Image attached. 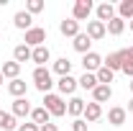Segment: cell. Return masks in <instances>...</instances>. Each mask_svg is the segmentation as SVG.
<instances>
[{"mask_svg":"<svg viewBox=\"0 0 133 131\" xmlns=\"http://www.w3.org/2000/svg\"><path fill=\"white\" fill-rule=\"evenodd\" d=\"M105 28H108V33H110V36H120V33L125 31V21L115 16L113 21H108V23H105Z\"/></svg>","mask_w":133,"mask_h":131,"instance_id":"cell-22","label":"cell"},{"mask_svg":"<svg viewBox=\"0 0 133 131\" xmlns=\"http://www.w3.org/2000/svg\"><path fill=\"white\" fill-rule=\"evenodd\" d=\"M123 59H125V62H133V46L123 49Z\"/></svg>","mask_w":133,"mask_h":131,"instance_id":"cell-32","label":"cell"},{"mask_svg":"<svg viewBox=\"0 0 133 131\" xmlns=\"http://www.w3.org/2000/svg\"><path fill=\"white\" fill-rule=\"evenodd\" d=\"M8 93H10L13 98H23V95L28 93V85H26V80H21V77L10 80V82H8Z\"/></svg>","mask_w":133,"mask_h":131,"instance_id":"cell-13","label":"cell"},{"mask_svg":"<svg viewBox=\"0 0 133 131\" xmlns=\"http://www.w3.org/2000/svg\"><path fill=\"white\" fill-rule=\"evenodd\" d=\"M102 62H105V59L100 57L97 51H90V54H84V57H82V67H84V72H92V75H95L100 67H102Z\"/></svg>","mask_w":133,"mask_h":131,"instance_id":"cell-5","label":"cell"},{"mask_svg":"<svg viewBox=\"0 0 133 131\" xmlns=\"http://www.w3.org/2000/svg\"><path fill=\"white\" fill-rule=\"evenodd\" d=\"M125 116H128V111L120 108V105H115V108L108 111V123H110V126H123V123H125Z\"/></svg>","mask_w":133,"mask_h":131,"instance_id":"cell-10","label":"cell"},{"mask_svg":"<svg viewBox=\"0 0 133 131\" xmlns=\"http://www.w3.org/2000/svg\"><path fill=\"white\" fill-rule=\"evenodd\" d=\"M31 46H26V44H18L16 49H13V62L18 64H23V62H31Z\"/></svg>","mask_w":133,"mask_h":131,"instance_id":"cell-18","label":"cell"},{"mask_svg":"<svg viewBox=\"0 0 133 131\" xmlns=\"http://www.w3.org/2000/svg\"><path fill=\"white\" fill-rule=\"evenodd\" d=\"M54 72H56L59 77H66V75L72 72V62H69L66 57H62V59H56V62H54Z\"/></svg>","mask_w":133,"mask_h":131,"instance_id":"cell-25","label":"cell"},{"mask_svg":"<svg viewBox=\"0 0 133 131\" xmlns=\"http://www.w3.org/2000/svg\"><path fill=\"white\" fill-rule=\"evenodd\" d=\"M77 82H79V87H82V90H95V87H97V77H95L92 72H84Z\"/></svg>","mask_w":133,"mask_h":131,"instance_id":"cell-28","label":"cell"},{"mask_svg":"<svg viewBox=\"0 0 133 131\" xmlns=\"http://www.w3.org/2000/svg\"><path fill=\"white\" fill-rule=\"evenodd\" d=\"M31 103H28V98H16L13 100V108H10V113L16 116V118H26V116H31Z\"/></svg>","mask_w":133,"mask_h":131,"instance_id":"cell-6","label":"cell"},{"mask_svg":"<svg viewBox=\"0 0 133 131\" xmlns=\"http://www.w3.org/2000/svg\"><path fill=\"white\" fill-rule=\"evenodd\" d=\"M72 131H87V121L84 118H74L72 121Z\"/></svg>","mask_w":133,"mask_h":131,"instance_id":"cell-30","label":"cell"},{"mask_svg":"<svg viewBox=\"0 0 133 131\" xmlns=\"http://www.w3.org/2000/svg\"><path fill=\"white\" fill-rule=\"evenodd\" d=\"M38 131H59V129H56V123H51V121H49V123L38 126Z\"/></svg>","mask_w":133,"mask_h":131,"instance_id":"cell-33","label":"cell"},{"mask_svg":"<svg viewBox=\"0 0 133 131\" xmlns=\"http://www.w3.org/2000/svg\"><path fill=\"white\" fill-rule=\"evenodd\" d=\"M108 33V28H105V23H100V21H87V36L92 39V41H97V39H102Z\"/></svg>","mask_w":133,"mask_h":131,"instance_id":"cell-14","label":"cell"},{"mask_svg":"<svg viewBox=\"0 0 133 131\" xmlns=\"http://www.w3.org/2000/svg\"><path fill=\"white\" fill-rule=\"evenodd\" d=\"M128 28H131V31H133V18H131V23H128Z\"/></svg>","mask_w":133,"mask_h":131,"instance_id":"cell-36","label":"cell"},{"mask_svg":"<svg viewBox=\"0 0 133 131\" xmlns=\"http://www.w3.org/2000/svg\"><path fill=\"white\" fill-rule=\"evenodd\" d=\"M66 113L74 116V118H79V116L84 113V100L82 98H72L69 103H66Z\"/></svg>","mask_w":133,"mask_h":131,"instance_id":"cell-21","label":"cell"},{"mask_svg":"<svg viewBox=\"0 0 133 131\" xmlns=\"http://www.w3.org/2000/svg\"><path fill=\"white\" fill-rule=\"evenodd\" d=\"M0 72H3L5 80H16L18 75H21V64H18V62H3Z\"/></svg>","mask_w":133,"mask_h":131,"instance_id":"cell-20","label":"cell"},{"mask_svg":"<svg viewBox=\"0 0 133 131\" xmlns=\"http://www.w3.org/2000/svg\"><path fill=\"white\" fill-rule=\"evenodd\" d=\"M26 10H28V13H41V10H44V0H28V3H26Z\"/></svg>","mask_w":133,"mask_h":131,"instance_id":"cell-29","label":"cell"},{"mask_svg":"<svg viewBox=\"0 0 133 131\" xmlns=\"http://www.w3.org/2000/svg\"><path fill=\"white\" fill-rule=\"evenodd\" d=\"M100 116H102V105L100 103H84V113H82V118L87 121V123H92V121H97Z\"/></svg>","mask_w":133,"mask_h":131,"instance_id":"cell-9","label":"cell"},{"mask_svg":"<svg viewBox=\"0 0 133 131\" xmlns=\"http://www.w3.org/2000/svg\"><path fill=\"white\" fill-rule=\"evenodd\" d=\"M44 108L49 111V116H56V118L66 116V103L62 100V95H54V93L44 95Z\"/></svg>","mask_w":133,"mask_h":131,"instance_id":"cell-1","label":"cell"},{"mask_svg":"<svg viewBox=\"0 0 133 131\" xmlns=\"http://www.w3.org/2000/svg\"><path fill=\"white\" fill-rule=\"evenodd\" d=\"M3 82H5V77H3V72H0V85H3Z\"/></svg>","mask_w":133,"mask_h":131,"instance_id":"cell-35","label":"cell"},{"mask_svg":"<svg viewBox=\"0 0 133 131\" xmlns=\"http://www.w3.org/2000/svg\"><path fill=\"white\" fill-rule=\"evenodd\" d=\"M110 98H113V87H110V85H97V87L92 90V100H95V103H108Z\"/></svg>","mask_w":133,"mask_h":131,"instance_id":"cell-16","label":"cell"},{"mask_svg":"<svg viewBox=\"0 0 133 131\" xmlns=\"http://www.w3.org/2000/svg\"><path fill=\"white\" fill-rule=\"evenodd\" d=\"M72 46H74V51H79V54H90V46H92V39L87 36V33H77L74 36V41H72Z\"/></svg>","mask_w":133,"mask_h":131,"instance_id":"cell-8","label":"cell"},{"mask_svg":"<svg viewBox=\"0 0 133 131\" xmlns=\"http://www.w3.org/2000/svg\"><path fill=\"white\" fill-rule=\"evenodd\" d=\"M59 31L64 33V36H72V39H74V36L79 33V23H77L74 18H64V21L59 23Z\"/></svg>","mask_w":133,"mask_h":131,"instance_id":"cell-17","label":"cell"},{"mask_svg":"<svg viewBox=\"0 0 133 131\" xmlns=\"http://www.w3.org/2000/svg\"><path fill=\"white\" fill-rule=\"evenodd\" d=\"M102 64L108 67L110 72H118V69L123 67V49H120V51H113V54H108V59H105Z\"/></svg>","mask_w":133,"mask_h":131,"instance_id":"cell-19","label":"cell"},{"mask_svg":"<svg viewBox=\"0 0 133 131\" xmlns=\"http://www.w3.org/2000/svg\"><path fill=\"white\" fill-rule=\"evenodd\" d=\"M92 0H77L74 3V8H72V18L79 23V21H87L90 18V13H92Z\"/></svg>","mask_w":133,"mask_h":131,"instance_id":"cell-3","label":"cell"},{"mask_svg":"<svg viewBox=\"0 0 133 131\" xmlns=\"http://www.w3.org/2000/svg\"><path fill=\"white\" fill-rule=\"evenodd\" d=\"M33 85H36V90L44 93V95L51 90L54 80H51V72L46 69V67H36V69H33Z\"/></svg>","mask_w":133,"mask_h":131,"instance_id":"cell-2","label":"cell"},{"mask_svg":"<svg viewBox=\"0 0 133 131\" xmlns=\"http://www.w3.org/2000/svg\"><path fill=\"white\" fill-rule=\"evenodd\" d=\"M49 59H51L49 46H36V49L31 51V62H36V67H44Z\"/></svg>","mask_w":133,"mask_h":131,"instance_id":"cell-15","label":"cell"},{"mask_svg":"<svg viewBox=\"0 0 133 131\" xmlns=\"http://www.w3.org/2000/svg\"><path fill=\"white\" fill-rule=\"evenodd\" d=\"M95 77H97V85H110V82H113V77H115V72H110L108 67L102 64L97 72H95Z\"/></svg>","mask_w":133,"mask_h":131,"instance_id":"cell-26","label":"cell"},{"mask_svg":"<svg viewBox=\"0 0 133 131\" xmlns=\"http://www.w3.org/2000/svg\"><path fill=\"white\" fill-rule=\"evenodd\" d=\"M118 18H133V0H120V5H118Z\"/></svg>","mask_w":133,"mask_h":131,"instance_id":"cell-27","label":"cell"},{"mask_svg":"<svg viewBox=\"0 0 133 131\" xmlns=\"http://www.w3.org/2000/svg\"><path fill=\"white\" fill-rule=\"evenodd\" d=\"M95 13H97V21H100V23H108V21L115 18V8H113V3H100Z\"/></svg>","mask_w":133,"mask_h":131,"instance_id":"cell-12","label":"cell"},{"mask_svg":"<svg viewBox=\"0 0 133 131\" xmlns=\"http://www.w3.org/2000/svg\"><path fill=\"white\" fill-rule=\"evenodd\" d=\"M44 41H46V31L44 28H38V26H33V28H28L26 31V39H23V44L26 46H44Z\"/></svg>","mask_w":133,"mask_h":131,"instance_id":"cell-4","label":"cell"},{"mask_svg":"<svg viewBox=\"0 0 133 131\" xmlns=\"http://www.w3.org/2000/svg\"><path fill=\"white\" fill-rule=\"evenodd\" d=\"M0 129H3V131H13V129H18L16 116H13V113H5V111H0Z\"/></svg>","mask_w":133,"mask_h":131,"instance_id":"cell-24","label":"cell"},{"mask_svg":"<svg viewBox=\"0 0 133 131\" xmlns=\"http://www.w3.org/2000/svg\"><path fill=\"white\" fill-rule=\"evenodd\" d=\"M56 87H59V93H62V95H72V93H74V90L79 87V82L74 80L72 75H66V77H59Z\"/></svg>","mask_w":133,"mask_h":131,"instance_id":"cell-7","label":"cell"},{"mask_svg":"<svg viewBox=\"0 0 133 131\" xmlns=\"http://www.w3.org/2000/svg\"><path fill=\"white\" fill-rule=\"evenodd\" d=\"M18 131H38L36 123H18Z\"/></svg>","mask_w":133,"mask_h":131,"instance_id":"cell-31","label":"cell"},{"mask_svg":"<svg viewBox=\"0 0 133 131\" xmlns=\"http://www.w3.org/2000/svg\"><path fill=\"white\" fill-rule=\"evenodd\" d=\"M128 113H133V98L128 100Z\"/></svg>","mask_w":133,"mask_h":131,"instance_id":"cell-34","label":"cell"},{"mask_svg":"<svg viewBox=\"0 0 133 131\" xmlns=\"http://www.w3.org/2000/svg\"><path fill=\"white\" fill-rule=\"evenodd\" d=\"M13 23H16V28H21V31H28V28H33V16L28 13V10H18L16 16H13Z\"/></svg>","mask_w":133,"mask_h":131,"instance_id":"cell-11","label":"cell"},{"mask_svg":"<svg viewBox=\"0 0 133 131\" xmlns=\"http://www.w3.org/2000/svg\"><path fill=\"white\" fill-rule=\"evenodd\" d=\"M128 87H131V93H133V80H131V82H128Z\"/></svg>","mask_w":133,"mask_h":131,"instance_id":"cell-37","label":"cell"},{"mask_svg":"<svg viewBox=\"0 0 133 131\" xmlns=\"http://www.w3.org/2000/svg\"><path fill=\"white\" fill-rule=\"evenodd\" d=\"M31 123L36 126H44V123H49V111L41 105V108H33L31 111Z\"/></svg>","mask_w":133,"mask_h":131,"instance_id":"cell-23","label":"cell"}]
</instances>
